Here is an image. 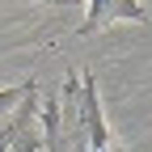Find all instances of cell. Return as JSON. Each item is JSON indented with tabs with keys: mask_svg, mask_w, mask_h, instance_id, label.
Here are the masks:
<instances>
[{
	"mask_svg": "<svg viewBox=\"0 0 152 152\" xmlns=\"http://www.w3.org/2000/svg\"><path fill=\"white\" fill-rule=\"evenodd\" d=\"M34 85L0 93V152H34Z\"/></svg>",
	"mask_w": 152,
	"mask_h": 152,
	"instance_id": "6da1fadb",
	"label": "cell"
},
{
	"mask_svg": "<svg viewBox=\"0 0 152 152\" xmlns=\"http://www.w3.org/2000/svg\"><path fill=\"white\" fill-rule=\"evenodd\" d=\"M85 26L80 34H97L102 26H114V21H148V9L140 0H85Z\"/></svg>",
	"mask_w": 152,
	"mask_h": 152,
	"instance_id": "7a4b0ae2",
	"label": "cell"
},
{
	"mask_svg": "<svg viewBox=\"0 0 152 152\" xmlns=\"http://www.w3.org/2000/svg\"><path fill=\"white\" fill-rule=\"evenodd\" d=\"M47 4H80V0H47Z\"/></svg>",
	"mask_w": 152,
	"mask_h": 152,
	"instance_id": "3957f363",
	"label": "cell"
}]
</instances>
